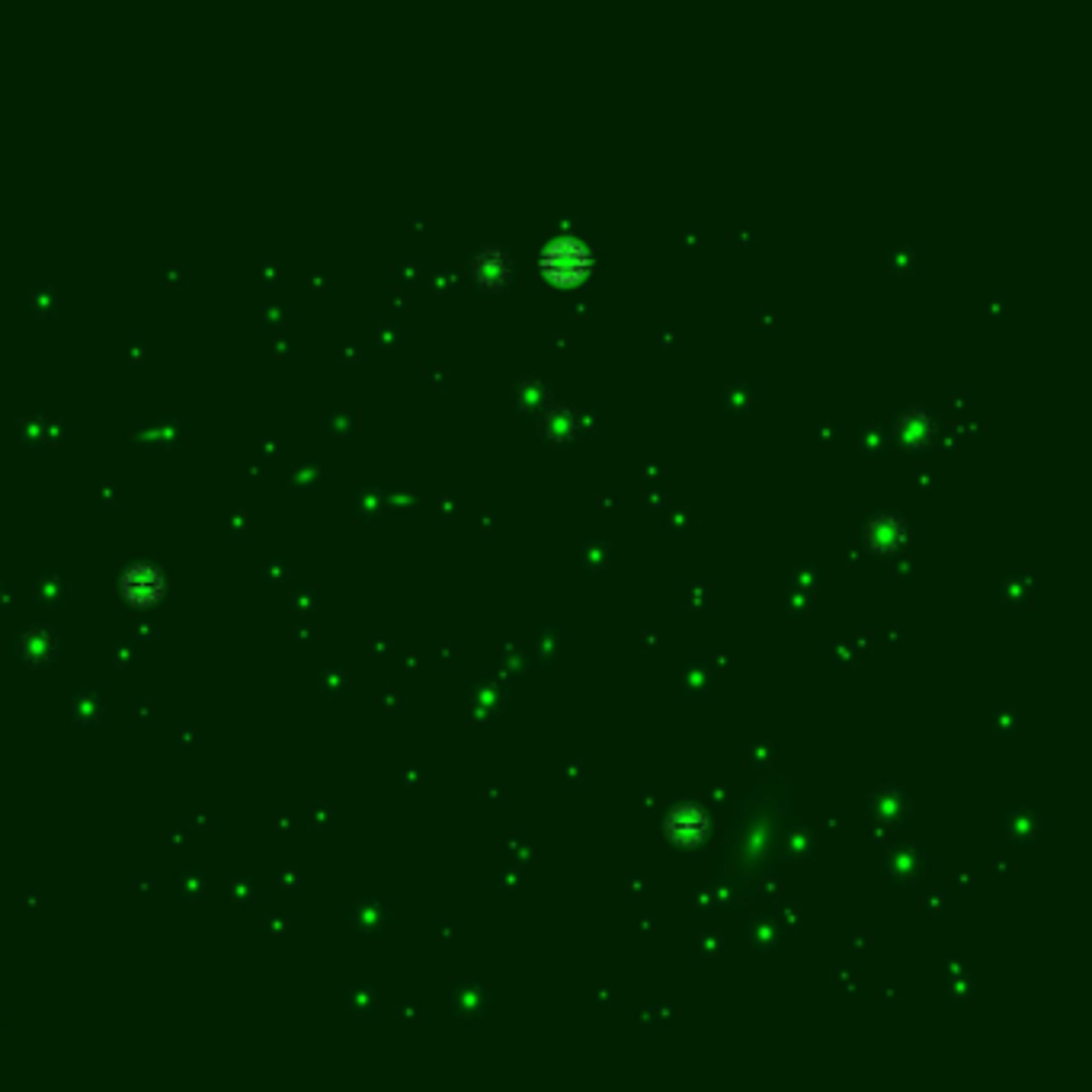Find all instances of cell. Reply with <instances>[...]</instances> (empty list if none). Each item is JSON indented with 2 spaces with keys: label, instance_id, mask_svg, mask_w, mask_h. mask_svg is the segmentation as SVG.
I'll list each match as a JSON object with an SVG mask.
<instances>
[{
  "label": "cell",
  "instance_id": "obj_1",
  "mask_svg": "<svg viewBox=\"0 0 1092 1092\" xmlns=\"http://www.w3.org/2000/svg\"><path fill=\"white\" fill-rule=\"evenodd\" d=\"M708 830H712V820H708L705 808L695 805V801H683L676 805L670 814H667V823H663V833L670 837V843L676 846H698Z\"/></svg>",
  "mask_w": 1092,
  "mask_h": 1092
},
{
  "label": "cell",
  "instance_id": "obj_2",
  "mask_svg": "<svg viewBox=\"0 0 1092 1092\" xmlns=\"http://www.w3.org/2000/svg\"><path fill=\"white\" fill-rule=\"evenodd\" d=\"M903 539H907V525H903L900 516L881 513V516H875V519L868 522V528H865V545H868L875 554H894V551L903 545Z\"/></svg>",
  "mask_w": 1092,
  "mask_h": 1092
}]
</instances>
